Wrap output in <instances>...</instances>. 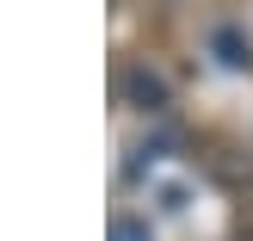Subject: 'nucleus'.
<instances>
[{"label":"nucleus","mask_w":253,"mask_h":241,"mask_svg":"<svg viewBox=\"0 0 253 241\" xmlns=\"http://www.w3.org/2000/svg\"><path fill=\"white\" fill-rule=\"evenodd\" d=\"M124 87H130V99H136L142 111H155L161 99H167V87H161V74H148V68H130V81H124Z\"/></svg>","instance_id":"nucleus-1"},{"label":"nucleus","mask_w":253,"mask_h":241,"mask_svg":"<svg viewBox=\"0 0 253 241\" xmlns=\"http://www.w3.org/2000/svg\"><path fill=\"white\" fill-rule=\"evenodd\" d=\"M111 241H155V235H148L142 217H118V223H111Z\"/></svg>","instance_id":"nucleus-2"}]
</instances>
